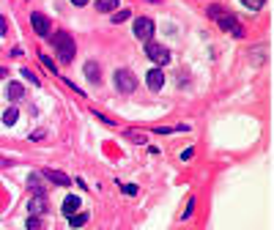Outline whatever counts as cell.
<instances>
[{"label": "cell", "mask_w": 274, "mask_h": 230, "mask_svg": "<svg viewBox=\"0 0 274 230\" xmlns=\"http://www.w3.org/2000/svg\"><path fill=\"white\" fill-rule=\"evenodd\" d=\"M50 44H52V49H55V55H58V61L61 63H71L74 61V52H77V47H74V38L68 36L66 31H55V33H50Z\"/></svg>", "instance_id": "1"}, {"label": "cell", "mask_w": 274, "mask_h": 230, "mask_svg": "<svg viewBox=\"0 0 274 230\" xmlns=\"http://www.w3.org/2000/svg\"><path fill=\"white\" fill-rule=\"evenodd\" d=\"M206 14L211 16V19H214L217 25H220L222 31L236 33V36H244V28L239 25V19H236L233 14H230V11H225L222 6H208V8H206Z\"/></svg>", "instance_id": "2"}, {"label": "cell", "mask_w": 274, "mask_h": 230, "mask_svg": "<svg viewBox=\"0 0 274 230\" xmlns=\"http://www.w3.org/2000/svg\"><path fill=\"white\" fill-rule=\"evenodd\" d=\"M145 55H148L156 66H168L170 58H173L168 47H165V44H154V41H145Z\"/></svg>", "instance_id": "3"}, {"label": "cell", "mask_w": 274, "mask_h": 230, "mask_svg": "<svg viewBox=\"0 0 274 230\" xmlns=\"http://www.w3.org/2000/svg\"><path fill=\"white\" fill-rule=\"evenodd\" d=\"M113 80H115V88H118L121 93H135V88H137V77L132 74L129 69H118Z\"/></svg>", "instance_id": "4"}, {"label": "cell", "mask_w": 274, "mask_h": 230, "mask_svg": "<svg viewBox=\"0 0 274 230\" xmlns=\"http://www.w3.org/2000/svg\"><path fill=\"white\" fill-rule=\"evenodd\" d=\"M135 36L140 38V41H151V36H154V19H148V16H137V19H135Z\"/></svg>", "instance_id": "5"}, {"label": "cell", "mask_w": 274, "mask_h": 230, "mask_svg": "<svg viewBox=\"0 0 274 230\" xmlns=\"http://www.w3.org/2000/svg\"><path fill=\"white\" fill-rule=\"evenodd\" d=\"M31 28H33V33L41 36V38L50 36V19H47L44 14H38V11H33L31 14Z\"/></svg>", "instance_id": "6"}, {"label": "cell", "mask_w": 274, "mask_h": 230, "mask_svg": "<svg viewBox=\"0 0 274 230\" xmlns=\"http://www.w3.org/2000/svg\"><path fill=\"white\" fill-rule=\"evenodd\" d=\"M41 176L50 178V181H52V184H58V186H71V178H68L66 173H61V170L47 167V170H41Z\"/></svg>", "instance_id": "7"}, {"label": "cell", "mask_w": 274, "mask_h": 230, "mask_svg": "<svg viewBox=\"0 0 274 230\" xmlns=\"http://www.w3.org/2000/svg\"><path fill=\"white\" fill-rule=\"evenodd\" d=\"M145 82H148V88H151V91H159L162 85H165V71H162L159 66H156V69H151L148 74H145Z\"/></svg>", "instance_id": "8"}, {"label": "cell", "mask_w": 274, "mask_h": 230, "mask_svg": "<svg viewBox=\"0 0 274 230\" xmlns=\"http://www.w3.org/2000/svg\"><path fill=\"white\" fill-rule=\"evenodd\" d=\"M80 206H83V197H77V195H68V197L63 200L61 211H63V216H68V214H74V211H80Z\"/></svg>", "instance_id": "9"}, {"label": "cell", "mask_w": 274, "mask_h": 230, "mask_svg": "<svg viewBox=\"0 0 274 230\" xmlns=\"http://www.w3.org/2000/svg\"><path fill=\"white\" fill-rule=\"evenodd\" d=\"M83 69H85V77H88V80H91L93 85L102 82V69H99V63H96V61H88V63L83 66Z\"/></svg>", "instance_id": "10"}, {"label": "cell", "mask_w": 274, "mask_h": 230, "mask_svg": "<svg viewBox=\"0 0 274 230\" xmlns=\"http://www.w3.org/2000/svg\"><path fill=\"white\" fill-rule=\"evenodd\" d=\"M88 211H74V214H68V228H83V225H88Z\"/></svg>", "instance_id": "11"}, {"label": "cell", "mask_w": 274, "mask_h": 230, "mask_svg": "<svg viewBox=\"0 0 274 230\" xmlns=\"http://www.w3.org/2000/svg\"><path fill=\"white\" fill-rule=\"evenodd\" d=\"M126 140L135 143V146H145L148 143V134H143L140 129H126Z\"/></svg>", "instance_id": "12"}, {"label": "cell", "mask_w": 274, "mask_h": 230, "mask_svg": "<svg viewBox=\"0 0 274 230\" xmlns=\"http://www.w3.org/2000/svg\"><path fill=\"white\" fill-rule=\"evenodd\" d=\"M6 96H8L11 101H19V99L25 96V88H22L19 82H8V91H6Z\"/></svg>", "instance_id": "13"}, {"label": "cell", "mask_w": 274, "mask_h": 230, "mask_svg": "<svg viewBox=\"0 0 274 230\" xmlns=\"http://www.w3.org/2000/svg\"><path fill=\"white\" fill-rule=\"evenodd\" d=\"M28 208H31V214H41V211H47V200H44V195H36V197L28 203Z\"/></svg>", "instance_id": "14"}, {"label": "cell", "mask_w": 274, "mask_h": 230, "mask_svg": "<svg viewBox=\"0 0 274 230\" xmlns=\"http://www.w3.org/2000/svg\"><path fill=\"white\" fill-rule=\"evenodd\" d=\"M28 186H31L33 192H38V195H44V184H41V173H31V178H28Z\"/></svg>", "instance_id": "15"}, {"label": "cell", "mask_w": 274, "mask_h": 230, "mask_svg": "<svg viewBox=\"0 0 274 230\" xmlns=\"http://www.w3.org/2000/svg\"><path fill=\"white\" fill-rule=\"evenodd\" d=\"M129 16H132V8H129V6H126V8H118V11L113 14V25H121V22H126Z\"/></svg>", "instance_id": "16"}, {"label": "cell", "mask_w": 274, "mask_h": 230, "mask_svg": "<svg viewBox=\"0 0 274 230\" xmlns=\"http://www.w3.org/2000/svg\"><path fill=\"white\" fill-rule=\"evenodd\" d=\"M38 61H41V63L47 66V71H50V74H55V77L61 74V71H58V66H55V61L50 58V55H44V52H41V55H38Z\"/></svg>", "instance_id": "17"}, {"label": "cell", "mask_w": 274, "mask_h": 230, "mask_svg": "<svg viewBox=\"0 0 274 230\" xmlns=\"http://www.w3.org/2000/svg\"><path fill=\"white\" fill-rule=\"evenodd\" d=\"M118 8V0H96V11H115Z\"/></svg>", "instance_id": "18"}, {"label": "cell", "mask_w": 274, "mask_h": 230, "mask_svg": "<svg viewBox=\"0 0 274 230\" xmlns=\"http://www.w3.org/2000/svg\"><path fill=\"white\" fill-rule=\"evenodd\" d=\"M17 118H19L17 107H11V110H6V113H3V123H6V126H14V123H17Z\"/></svg>", "instance_id": "19"}, {"label": "cell", "mask_w": 274, "mask_h": 230, "mask_svg": "<svg viewBox=\"0 0 274 230\" xmlns=\"http://www.w3.org/2000/svg\"><path fill=\"white\" fill-rule=\"evenodd\" d=\"M192 211H195V197H189V200H187V208H184V214L178 216V219H184V222H187V219L192 216Z\"/></svg>", "instance_id": "20"}, {"label": "cell", "mask_w": 274, "mask_h": 230, "mask_svg": "<svg viewBox=\"0 0 274 230\" xmlns=\"http://www.w3.org/2000/svg\"><path fill=\"white\" fill-rule=\"evenodd\" d=\"M241 3L250 8V11H258V8H263V3H266V0H241Z\"/></svg>", "instance_id": "21"}, {"label": "cell", "mask_w": 274, "mask_h": 230, "mask_svg": "<svg viewBox=\"0 0 274 230\" xmlns=\"http://www.w3.org/2000/svg\"><path fill=\"white\" fill-rule=\"evenodd\" d=\"M25 228H28V230H36V228H41V219H38L36 214H31V216H28V222H25Z\"/></svg>", "instance_id": "22"}, {"label": "cell", "mask_w": 274, "mask_h": 230, "mask_svg": "<svg viewBox=\"0 0 274 230\" xmlns=\"http://www.w3.org/2000/svg\"><path fill=\"white\" fill-rule=\"evenodd\" d=\"M22 77H25V80H28V82H31V85H36V88H38V85H41V82H38V77L33 74V71H28V69H22Z\"/></svg>", "instance_id": "23"}, {"label": "cell", "mask_w": 274, "mask_h": 230, "mask_svg": "<svg viewBox=\"0 0 274 230\" xmlns=\"http://www.w3.org/2000/svg\"><path fill=\"white\" fill-rule=\"evenodd\" d=\"M192 156H195V148H192V146H189V148H184V151H181V162H189Z\"/></svg>", "instance_id": "24"}, {"label": "cell", "mask_w": 274, "mask_h": 230, "mask_svg": "<svg viewBox=\"0 0 274 230\" xmlns=\"http://www.w3.org/2000/svg\"><path fill=\"white\" fill-rule=\"evenodd\" d=\"M96 118H99V121H104L107 126H115V121L110 118V115H104V113H96Z\"/></svg>", "instance_id": "25"}, {"label": "cell", "mask_w": 274, "mask_h": 230, "mask_svg": "<svg viewBox=\"0 0 274 230\" xmlns=\"http://www.w3.org/2000/svg\"><path fill=\"white\" fill-rule=\"evenodd\" d=\"M121 189L126 192V195H137V186L135 184H121Z\"/></svg>", "instance_id": "26"}, {"label": "cell", "mask_w": 274, "mask_h": 230, "mask_svg": "<svg viewBox=\"0 0 274 230\" xmlns=\"http://www.w3.org/2000/svg\"><path fill=\"white\" fill-rule=\"evenodd\" d=\"M170 131H175V129H170V126H156L154 134H170Z\"/></svg>", "instance_id": "27"}, {"label": "cell", "mask_w": 274, "mask_h": 230, "mask_svg": "<svg viewBox=\"0 0 274 230\" xmlns=\"http://www.w3.org/2000/svg\"><path fill=\"white\" fill-rule=\"evenodd\" d=\"M8 28H6V16H0V36H6Z\"/></svg>", "instance_id": "28"}, {"label": "cell", "mask_w": 274, "mask_h": 230, "mask_svg": "<svg viewBox=\"0 0 274 230\" xmlns=\"http://www.w3.org/2000/svg\"><path fill=\"white\" fill-rule=\"evenodd\" d=\"M71 3H74V6H85V3H88V0H71Z\"/></svg>", "instance_id": "29"}, {"label": "cell", "mask_w": 274, "mask_h": 230, "mask_svg": "<svg viewBox=\"0 0 274 230\" xmlns=\"http://www.w3.org/2000/svg\"><path fill=\"white\" fill-rule=\"evenodd\" d=\"M3 77H6V69H0V80H3Z\"/></svg>", "instance_id": "30"}]
</instances>
